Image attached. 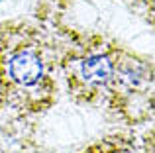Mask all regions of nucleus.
Wrapping results in <instances>:
<instances>
[{"label":"nucleus","instance_id":"nucleus-1","mask_svg":"<svg viewBox=\"0 0 155 153\" xmlns=\"http://www.w3.org/2000/svg\"><path fill=\"white\" fill-rule=\"evenodd\" d=\"M8 71H10V76L14 83L22 84V86H31L41 79L43 65L41 59L34 51H22V53L12 57Z\"/></svg>","mask_w":155,"mask_h":153},{"label":"nucleus","instance_id":"nucleus-2","mask_svg":"<svg viewBox=\"0 0 155 153\" xmlns=\"http://www.w3.org/2000/svg\"><path fill=\"white\" fill-rule=\"evenodd\" d=\"M83 76L91 84H104L112 76V65L102 55H94L83 61Z\"/></svg>","mask_w":155,"mask_h":153}]
</instances>
